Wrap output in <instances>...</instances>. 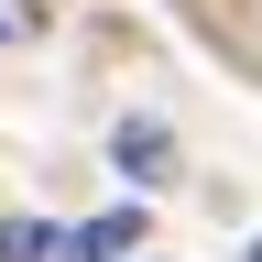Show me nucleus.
<instances>
[{"mask_svg":"<svg viewBox=\"0 0 262 262\" xmlns=\"http://www.w3.org/2000/svg\"><path fill=\"white\" fill-rule=\"evenodd\" d=\"M120 251H142V208H110V219L66 229V262H120Z\"/></svg>","mask_w":262,"mask_h":262,"instance_id":"f257e3e1","label":"nucleus"},{"mask_svg":"<svg viewBox=\"0 0 262 262\" xmlns=\"http://www.w3.org/2000/svg\"><path fill=\"white\" fill-rule=\"evenodd\" d=\"M0 262H66V229H44V219H11V229H0Z\"/></svg>","mask_w":262,"mask_h":262,"instance_id":"f03ea898","label":"nucleus"},{"mask_svg":"<svg viewBox=\"0 0 262 262\" xmlns=\"http://www.w3.org/2000/svg\"><path fill=\"white\" fill-rule=\"evenodd\" d=\"M120 164H142V175H164V131H153V120H120Z\"/></svg>","mask_w":262,"mask_h":262,"instance_id":"7ed1b4c3","label":"nucleus"},{"mask_svg":"<svg viewBox=\"0 0 262 262\" xmlns=\"http://www.w3.org/2000/svg\"><path fill=\"white\" fill-rule=\"evenodd\" d=\"M251 262H262V241H251Z\"/></svg>","mask_w":262,"mask_h":262,"instance_id":"20e7f679","label":"nucleus"}]
</instances>
